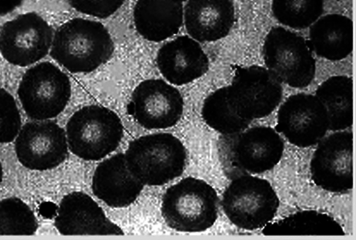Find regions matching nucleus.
Wrapping results in <instances>:
<instances>
[{
	"mask_svg": "<svg viewBox=\"0 0 356 240\" xmlns=\"http://www.w3.org/2000/svg\"><path fill=\"white\" fill-rule=\"evenodd\" d=\"M114 49L111 36L102 23L75 18L56 30L51 56L72 73H90L106 64Z\"/></svg>",
	"mask_w": 356,
	"mask_h": 240,
	"instance_id": "obj_1",
	"label": "nucleus"
},
{
	"mask_svg": "<svg viewBox=\"0 0 356 240\" xmlns=\"http://www.w3.org/2000/svg\"><path fill=\"white\" fill-rule=\"evenodd\" d=\"M284 147L279 133L264 126L222 135L218 143L219 161L225 175L230 179L272 170L282 160Z\"/></svg>",
	"mask_w": 356,
	"mask_h": 240,
	"instance_id": "obj_2",
	"label": "nucleus"
},
{
	"mask_svg": "<svg viewBox=\"0 0 356 240\" xmlns=\"http://www.w3.org/2000/svg\"><path fill=\"white\" fill-rule=\"evenodd\" d=\"M219 203L213 186L203 179L188 177L164 193L161 214L166 225L174 230L202 232L218 221Z\"/></svg>",
	"mask_w": 356,
	"mask_h": 240,
	"instance_id": "obj_3",
	"label": "nucleus"
},
{
	"mask_svg": "<svg viewBox=\"0 0 356 240\" xmlns=\"http://www.w3.org/2000/svg\"><path fill=\"white\" fill-rule=\"evenodd\" d=\"M125 158L129 170L144 186H161L184 173L188 152L180 139L162 133L131 141Z\"/></svg>",
	"mask_w": 356,
	"mask_h": 240,
	"instance_id": "obj_4",
	"label": "nucleus"
},
{
	"mask_svg": "<svg viewBox=\"0 0 356 240\" xmlns=\"http://www.w3.org/2000/svg\"><path fill=\"white\" fill-rule=\"evenodd\" d=\"M71 152L87 161H97L113 153L124 136L122 120L111 109L86 106L75 112L67 125Z\"/></svg>",
	"mask_w": 356,
	"mask_h": 240,
	"instance_id": "obj_5",
	"label": "nucleus"
},
{
	"mask_svg": "<svg viewBox=\"0 0 356 240\" xmlns=\"http://www.w3.org/2000/svg\"><path fill=\"white\" fill-rule=\"evenodd\" d=\"M220 203L231 223L250 231L262 229L273 222L280 205L272 184L254 175L231 179Z\"/></svg>",
	"mask_w": 356,
	"mask_h": 240,
	"instance_id": "obj_6",
	"label": "nucleus"
},
{
	"mask_svg": "<svg viewBox=\"0 0 356 240\" xmlns=\"http://www.w3.org/2000/svg\"><path fill=\"white\" fill-rule=\"evenodd\" d=\"M264 63L281 82L296 88L310 85L316 61L309 44L302 36L283 27H274L263 45Z\"/></svg>",
	"mask_w": 356,
	"mask_h": 240,
	"instance_id": "obj_7",
	"label": "nucleus"
},
{
	"mask_svg": "<svg viewBox=\"0 0 356 240\" xmlns=\"http://www.w3.org/2000/svg\"><path fill=\"white\" fill-rule=\"evenodd\" d=\"M17 93L26 114L45 121L64 111L72 96V84L66 74L47 62L25 72Z\"/></svg>",
	"mask_w": 356,
	"mask_h": 240,
	"instance_id": "obj_8",
	"label": "nucleus"
},
{
	"mask_svg": "<svg viewBox=\"0 0 356 240\" xmlns=\"http://www.w3.org/2000/svg\"><path fill=\"white\" fill-rule=\"evenodd\" d=\"M232 107L243 118L253 120L270 115L283 97L282 83L268 70L251 66L237 71L227 86Z\"/></svg>",
	"mask_w": 356,
	"mask_h": 240,
	"instance_id": "obj_9",
	"label": "nucleus"
},
{
	"mask_svg": "<svg viewBox=\"0 0 356 240\" xmlns=\"http://www.w3.org/2000/svg\"><path fill=\"white\" fill-rule=\"evenodd\" d=\"M52 38L51 26L40 15L22 14L0 29V54L10 65L28 67L47 55Z\"/></svg>",
	"mask_w": 356,
	"mask_h": 240,
	"instance_id": "obj_10",
	"label": "nucleus"
},
{
	"mask_svg": "<svg viewBox=\"0 0 356 240\" xmlns=\"http://www.w3.org/2000/svg\"><path fill=\"white\" fill-rule=\"evenodd\" d=\"M184 110L183 96L162 79H148L139 83L127 106V112L146 129H165L175 126Z\"/></svg>",
	"mask_w": 356,
	"mask_h": 240,
	"instance_id": "obj_11",
	"label": "nucleus"
},
{
	"mask_svg": "<svg viewBox=\"0 0 356 240\" xmlns=\"http://www.w3.org/2000/svg\"><path fill=\"white\" fill-rule=\"evenodd\" d=\"M317 145L310 163L313 182L330 193H348L353 186V134L339 131Z\"/></svg>",
	"mask_w": 356,
	"mask_h": 240,
	"instance_id": "obj_12",
	"label": "nucleus"
},
{
	"mask_svg": "<svg viewBox=\"0 0 356 240\" xmlns=\"http://www.w3.org/2000/svg\"><path fill=\"white\" fill-rule=\"evenodd\" d=\"M19 162L26 168L47 171L63 164L68 157L65 130L55 122L40 121L26 124L15 138Z\"/></svg>",
	"mask_w": 356,
	"mask_h": 240,
	"instance_id": "obj_13",
	"label": "nucleus"
},
{
	"mask_svg": "<svg viewBox=\"0 0 356 240\" xmlns=\"http://www.w3.org/2000/svg\"><path fill=\"white\" fill-rule=\"evenodd\" d=\"M277 130L296 147L314 146L329 130L327 112L316 96L292 95L278 111Z\"/></svg>",
	"mask_w": 356,
	"mask_h": 240,
	"instance_id": "obj_14",
	"label": "nucleus"
},
{
	"mask_svg": "<svg viewBox=\"0 0 356 240\" xmlns=\"http://www.w3.org/2000/svg\"><path fill=\"white\" fill-rule=\"evenodd\" d=\"M54 226L65 236L124 235L97 202L82 192H73L63 198L57 208Z\"/></svg>",
	"mask_w": 356,
	"mask_h": 240,
	"instance_id": "obj_15",
	"label": "nucleus"
},
{
	"mask_svg": "<svg viewBox=\"0 0 356 240\" xmlns=\"http://www.w3.org/2000/svg\"><path fill=\"white\" fill-rule=\"evenodd\" d=\"M159 70L173 85L183 86L204 75L209 59L199 43L188 36H181L164 45L156 58Z\"/></svg>",
	"mask_w": 356,
	"mask_h": 240,
	"instance_id": "obj_16",
	"label": "nucleus"
},
{
	"mask_svg": "<svg viewBox=\"0 0 356 240\" xmlns=\"http://www.w3.org/2000/svg\"><path fill=\"white\" fill-rule=\"evenodd\" d=\"M143 188L144 185L129 170L124 154H118L102 162L92 179L95 195L113 208L132 205Z\"/></svg>",
	"mask_w": 356,
	"mask_h": 240,
	"instance_id": "obj_17",
	"label": "nucleus"
},
{
	"mask_svg": "<svg viewBox=\"0 0 356 240\" xmlns=\"http://www.w3.org/2000/svg\"><path fill=\"white\" fill-rule=\"evenodd\" d=\"M189 35L200 42H216L226 38L234 25L232 0H188L184 13Z\"/></svg>",
	"mask_w": 356,
	"mask_h": 240,
	"instance_id": "obj_18",
	"label": "nucleus"
},
{
	"mask_svg": "<svg viewBox=\"0 0 356 240\" xmlns=\"http://www.w3.org/2000/svg\"><path fill=\"white\" fill-rule=\"evenodd\" d=\"M183 3V0H138L134 10L136 31L154 42L176 35L184 23Z\"/></svg>",
	"mask_w": 356,
	"mask_h": 240,
	"instance_id": "obj_19",
	"label": "nucleus"
},
{
	"mask_svg": "<svg viewBox=\"0 0 356 240\" xmlns=\"http://www.w3.org/2000/svg\"><path fill=\"white\" fill-rule=\"evenodd\" d=\"M309 46L319 56L331 61H339L353 51V24L343 15H325L311 26Z\"/></svg>",
	"mask_w": 356,
	"mask_h": 240,
	"instance_id": "obj_20",
	"label": "nucleus"
},
{
	"mask_svg": "<svg viewBox=\"0 0 356 240\" xmlns=\"http://www.w3.org/2000/svg\"><path fill=\"white\" fill-rule=\"evenodd\" d=\"M316 97L324 106L329 118V130L344 131L353 122V83L347 76H334L318 86Z\"/></svg>",
	"mask_w": 356,
	"mask_h": 240,
	"instance_id": "obj_21",
	"label": "nucleus"
},
{
	"mask_svg": "<svg viewBox=\"0 0 356 240\" xmlns=\"http://www.w3.org/2000/svg\"><path fill=\"white\" fill-rule=\"evenodd\" d=\"M265 235L342 236V226L333 217L316 211L289 215L264 227Z\"/></svg>",
	"mask_w": 356,
	"mask_h": 240,
	"instance_id": "obj_22",
	"label": "nucleus"
},
{
	"mask_svg": "<svg viewBox=\"0 0 356 240\" xmlns=\"http://www.w3.org/2000/svg\"><path fill=\"white\" fill-rule=\"evenodd\" d=\"M201 114L204 123L222 135L240 133L251 123L232 107L227 98V86L216 90L204 99Z\"/></svg>",
	"mask_w": 356,
	"mask_h": 240,
	"instance_id": "obj_23",
	"label": "nucleus"
},
{
	"mask_svg": "<svg viewBox=\"0 0 356 240\" xmlns=\"http://www.w3.org/2000/svg\"><path fill=\"white\" fill-rule=\"evenodd\" d=\"M323 0H273L272 10L275 19L293 29L312 26L323 12Z\"/></svg>",
	"mask_w": 356,
	"mask_h": 240,
	"instance_id": "obj_24",
	"label": "nucleus"
},
{
	"mask_svg": "<svg viewBox=\"0 0 356 240\" xmlns=\"http://www.w3.org/2000/svg\"><path fill=\"white\" fill-rule=\"evenodd\" d=\"M39 227L29 207L17 198L0 200V235H33Z\"/></svg>",
	"mask_w": 356,
	"mask_h": 240,
	"instance_id": "obj_25",
	"label": "nucleus"
},
{
	"mask_svg": "<svg viewBox=\"0 0 356 240\" xmlns=\"http://www.w3.org/2000/svg\"><path fill=\"white\" fill-rule=\"evenodd\" d=\"M21 128V115L14 97L0 87V143L13 142Z\"/></svg>",
	"mask_w": 356,
	"mask_h": 240,
	"instance_id": "obj_26",
	"label": "nucleus"
},
{
	"mask_svg": "<svg viewBox=\"0 0 356 240\" xmlns=\"http://www.w3.org/2000/svg\"><path fill=\"white\" fill-rule=\"evenodd\" d=\"M126 0H68L76 11L95 17L106 19L113 15Z\"/></svg>",
	"mask_w": 356,
	"mask_h": 240,
	"instance_id": "obj_27",
	"label": "nucleus"
},
{
	"mask_svg": "<svg viewBox=\"0 0 356 240\" xmlns=\"http://www.w3.org/2000/svg\"><path fill=\"white\" fill-rule=\"evenodd\" d=\"M23 0H0V17L5 16L22 4Z\"/></svg>",
	"mask_w": 356,
	"mask_h": 240,
	"instance_id": "obj_28",
	"label": "nucleus"
},
{
	"mask_svg": "<svg viewBox=\"0 0 356 240\" xmlns=\"http://www.w3.org/2000/svg\"><path fill=\"white\" fill-rule=\"evenodd\" d=\"M41 212L44 214L45 216H48L49 214H51L52 216V213L55 212V209H52V207L50 205H43L41 209Z\"/></svg>",
	"mask_w": 356,
	"mask_h": 240,
	"instance_id": "obj_29",
	"label": "nucleus"
},
{
	"mask_svg": "<svg viewBox=\"0 0 356 240\" xmlns=\"http://www.w3.org/2000/svg\"><path fill=\"white\" fill-rule=\"evenodd\" d=\"M3 175H4L3 168L2 163H0V184H1L3 182Z\"/></svg>",
	"mask_w": 356,
	"mask_h": 240,
	"instance_id": "obj_30",
	"label": "nucleus"
},
{
	"mask_svg": "<svg viewBox=\"0 0 356 240\" xmlns=\"http://www.w3.org/2000/svg\"><path fill=\"white\" fill-rule=\"evenodd\" d=\"M184 2L186 1V0H183Z\"/></svg>",
	"mask_w": 356,
	"mask_h": 240,
	"instance_id": "obj_31",
	"label": "nucleus"
}]
</instances>
